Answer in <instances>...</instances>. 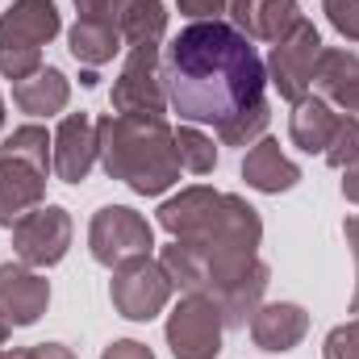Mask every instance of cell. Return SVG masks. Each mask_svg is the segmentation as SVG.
I'll return each mask as SVG.
<instances>
[{
	"label": "cell",
	"instance_id": "f546056e",
	"mask_svg": "<svg viewBox=\"0 0 359 359\" xmlns=\"http://www.w3.org/2000/svg\"><path fill=\"white\" fill-rule=\"evenodd\" d=\"M100 359H155L151 347H142V343H134V339H121V343H113V347H104V355Z\"/></svg>",
	"mask_w": 359,
	"mask_h": 359
},
{
	"label": "cell",
	"instance_id": "d590c367",
	"mask_svg": "<svg viewBox=\"0 0 359 359\" xmlns=\"http://www.w3.org/2000/svg\"><path fill=\"white\" fill-rule=\"evenodd\" d=\"M351 313H359V280H355V297H351Z\"/></svg>",
	"mask_w": 359,
	"mask_h": 359
},
{
	"label": "cell",
	"instance_id": "8fae6325",
	"mask_svg": "<svg viewBox=\"0 0 359 359\" xmlns=\"http://www.w3.org/2000/svg\"><path fill=\"white\" fill-rule=\"evenodd\" d=\"M113 109L117 113H155L163 117L168 109V92H163V63H159V46H134L130 59L121 63L117 80H113Z\"/></svg>",
	"mask_w": 359,
	"mask_h": 359
},
{
	"label": "cell",
	"instance_id": "8d00e7d4",
	"mask_svg": "<svg viewBox=\"0 0 359 359\" xmlns=\"http://www.w3.org/2000/svg\"><path fill=\"white\" fill-rule=\"evenodd\" d=\"M0 126H4V100H0Z\"/></svg>",
	"mask_w": 359,
	"mask_h": 359
},
{
	"label": "cell",
	"instance_id": "6da1fadb",
	"mask_svg": "<svg viewBox=\"0 0 359 359\" xmlns=\"http://www.w3.org/2000/svg\"><path fill=\"white\" fill-rule=\"evenodd\" d=\"M268 67L247 34L230 21H192L168 42L163 92L168 109L188 126H230L268 104Z\"/></svg>",
	"mask_w": 359,
	"mask_h": 359
},
{
	"label": "cell",
	"instance_id": "d4e9b609",
	"mask_svg": "<svg viewBox=\"0 0 359 359\" xmlns=\"http://www.w3.org/2000/svg\"><path fill=\"white\" fill-rule=\"evenodd\" d=\"M330 168H351L359 159V117L351 113H339V126H334V138H330V147H326V155H322Z\"/></svg>",
	"mask_w": 359,
	"mask_h": 359
},
{
	"label": "cell",
	"instance_id": "ffe728a7",
	"mask_svg": "<svg viewBox=\"0 0 359 359\" xmlns=\"http://www.w3.org/2000/svg\"><path fill=\"white\" fill-rule=\"evenodd\" d=\"M113 21L126 38V46H159L168 34V8L163 0H113Z\"/></svg>",
	"mask_w": 359,
	"mask_h": 359
},
{
	"label": "cell",
	"instance_id": "83f0119b",
	"mask_svg": "<svg viewBox=\"0 0 359 359\" xmlns=\"http://www.w3.org/2000/svg\"><path fill=\"white\" fill-rule=\"evenodd\" d=\"M326 359H359V318L326 334Z\"/></svg>",
	"mask_w": 359,
	"mask_h": 359
},
{
	"label": "cell",
	"instance_id": "603a6c76",
	"mask_svg": "<svg viewBox=\"0 0 359 359\" xmlns=\"http://www.w3.org/2000/svg\"><path fill=\"white\" fill-rule=\"evenodd\" d=\"M50 147H55V138H50V134H46L42 126H21V130H13V134L4 138L0 155L25 159V163H34V168L50 172Z\"/></svg>",
	"mask_w": 359,
	"mask_h": 359
},
{
	"label": "cell",
	"instance_id": "7c38bea8",
	"mask_svg": "<svg viewBox=\"0 0 359 359\" xmlns=\"http://www.w3.org/2000/svg\"><path fill=\"white\" fill-rule=\"evenodd\" d=\"M50 305V280L38 276V268L0 264V313L8 326H34Z\"/></svg>",
	"mask_w": 359,
	"mask_h": 359
},
{
	"label": "cell",
	"instance_id": "9c48e42d",
	"mask_svg": "<svg viewBox=\"0 0 359 359\" xmlns=\"http://www.w3.org/2000/svg\"><path fill=\"white\" fill-rule=\"evenodd\" d=\"M226 318L209 297H184L168 318V347L176 359H213L222 351Z\"/></svg>",
	"mask_w": 359,
	"mask_h": 359
},
{
	"label": "cell",
	"instance_id": "1f68e13d",
	"mask_svg": "<svg viewBox=\"0 0 359 359\" xmlns=\"http://www.w3.org/2000/svg\"><path fill=\"white\" fill-rule=\"evenodd\" d=\"M34 359H76V355H72V347H63V343H38V347H34Z\"/></svg>",
	"mask_w": 359,
	"mask_h": 359
},
{
	"label": "cell",
	"instance_id": "ac0fdd59",
	"mask_svg": "<svg viewBox=\"0 0 359 359\" xmlns=\"http://www.w3.org/2000/svg\"><path fill=\"white\" fill-rule=\"evenodd\" d=\"M243 180H247L255 192H288V188H297L301 168L280 151L276 138H259V142L247 151V159H243Z\"/></svg>",
	"mask_w": 359,
	"mask_h": 359
},
{
	"label": "cell",
	"instance_id": "836d02e7",
	"mask_svg": "<svg viewBox=\"0 0 359 359\" xmlns=\"http://www.w3.org/2000/svg\"><path fill=\"white\" fill-rule=\"evenodd\" d=\"M0 359H34V351H21V347H13V351H0Z\"/></svg>",
	"mask_w": 359,
	"mask_h": 359
},
{
	"label": "cell",
	"instance_id": "4dcf8cb0",
	"mask_svg": "<svg viewBox=\"0 0 359 359\" xmlns=\"http://www.w3.org/2000/svg\"><path fill=\"white\" fill-rule=\"evenodd\" d=\"M343 196L359 205V159L351 163V168H343Z\"/></svg>",
	"mask_w": 359,
	"mask_h": 359
},
{
	"label": "cell",
	"instance_id": "8992f818",
	"mask_svg": "<svg viewBox=\"0 0 359 359\" xmlns=\"http://www.w3.org/2000/svg\"><path fill=\"white\" fill-rule=\"evenodd\" d=\"M88 247L100 268H121L130 259L151 255L155 234H151V222L142 213H134L130 205H104L88 226Z\"/></svg>",
	"mask_w": 359,
	"mask_h": 359
},
{
	"label": "cell",
	"instance_id": "30bf717a",
	"mask_svg": "<svg viewBox=\"0 0 359 359\" xmlns=\"http://www.w3.org/2000/svg\"><path fill=\"white\" fill-rule=\"evenodd\" d=\"M72 247V217L59 205H38L13 226V251L25 268H55Z\"/></svg>",
	"mask_w": 359,
	"mask_h": 359
},
{
	"label": "cell",
	"instance_id": "cb8c5ba5",
	"mask_svg": "<svg viewBox=\"0 0 359 359\" xmlns=\"http://www.w3.org/2000/svg\"><path fill=\"white\" fill-rule=\"evenodd\" d=\"M176 151H180V168L192 172V176H209L217 168V147L196 126H180L176 130Z\"/></svg>",
	"mask_w": 359,
	"mask_h": 359
},
{
	"label": "cell",
	"instance_id": "484cf974",
	"mask_svg": "<svg viewBox=\"0 0 359 359\" xmlns=\"http://www.w3.org/2000/svg\"><path fill=\"white\" fill-rule=\"evenodd\" d=\"M271 113L268 104H259V109H251V113H243L238 121H230V126H222L217 130V138H222V147H251V142H259L264 138V130H268Z\"/></svg>",
	"mask_w": 359,
	"mask_h": 359
},
{
	"label": "cell",
	"instance_id": "3957f363",
	"mask_svg": "<svg viewBox=\"0 0 359 359\" xmlns=\"http://www.w3.org/2000/svg\"><path fill=\"white\" fill-rule=\"evenodd\" d=\"M159 264L172 276L176 288L192 292V297H209L222 309L226 330L247 326L264 301V288H268V264H259V255L196 251V247H184L172 238V247H163Z\"/></svg>",
	"mask_w": 359,
	"mask_h": 359
},
{
	"label": "cell",
	"instance_id": "4fadbf2b",
	"mask_svg": "<svg viewBox=\"0 0 359 359\" xmlns=\"http://www.w3.org/2000/svg\"><path fill=\"white\" fill-rule=\"evenodd\" d=\"M100 151H96V126H92L88 113H67L59 134H55V147H50V168L63 184H84L88 172L96 168Z\"/></svg>",
	"mask_w": 359,
	"mask_h": 359
},
{
	"label": "cell",
	"instance_id": "277c9868",
	"mask_svg": "<svg viewBox=\"0 0 359 359\" xmlns=\"http://www.w3.org/2000/svg\"><path fill=\"white\" fill-rule=\"evenodd\" d=\"M159 226L196 251H238V255H255L259 238H264V222L259 213L230 192H213V188H184L180 196L159 205Z\"/></svg>",
	"mask_w": 359,
	"mask_h": 359
},
{
	"label": "cell",
	"instance_id": "5b68a950",
	"mask_svg": "<svg viewBox=\"0 0 359 359\" xmlns=\"http://www.w3.org/2000/svg\"><path fill=\"white\" fill-rule=\"evenodd\" d=\"M63 29L55 0H13L0 17V76L21 84L42 72V46Z\"/></svg>",
	"mask_w": 359,
	"mask_h": 359
},
{
	"label": "cell",
	"instance_id": "d6a6232c",
	"mask_svg": "<svg viewBox=\"0 0 359 359\" xmlns=\"http://www.w3.org/2000/svg\"><path fill=\"white\" fill-rule=\"evenodd\" d=\"M343 234H347V247H351V255L359 259V213H355V217H347V226H343Z\"/></svg>",
	"mask_w": 359,
	"mask_h": 359
},
{
	"label": "cell",
	"instance_id": "d6986e66",
	"mask_svg": "<svg viewBox=\"0 0 359 359\" xmlns=\"http://www.w3.org/2000/svg\"><path fill=\"white\" fill-rule=\"evenodd\" d=\"M334 126H339V113L322 100V96H305L292 104V117H288V138L292 147H301L305 155H326L330 138H334Z\"/></svg>",
	"mask_w": 359,
	"mask_h": 359
},
{
	"label": "cell",
	"instance_id": "9a60e30c",
	"mask_svg": "<svg viewBox=\"0 0 359 359\" xmlns=\"http://www.w3.org/2000/svg\"><path fill=\"white\" fill-rule=\"evenodd\" d=\"M230 25L238 34H247L251 42H280L297 29L301 21V4L297 0H230Z\"/></svg>",
	"mask_w": 359,
	"mask_h": 359
},
{
	"label": "cell",
	"instance_id": "e575fe53",
	"mask_svg": "<svg viewBox=\"0 0 359 359\" xmlns=\"http://www.w3.org/2000/svg\"><path fill=\"white\" fill-rule=\"evenodd\" d=\"M4 339H8V322H4V313H0V351H4Z\"/></svg>",
	"mask_w": 359,
	"mask_h": 359
},
{
	"label": "cell",
	"instance_id": "2e32d148",
	"mask_svg": "<svg viewBox=\"0 0 359 359\" xmlns=\"http://www.w3.org/2000/svg\"><path fill=\"white\" fill-rule=\"evenodd\" d=\"M309 330V313L292 301H276V305H259L251 313V339L259 351H292Z\"/></svg>",
	"mask_w": 359,
	"mask_h": 359
},
{
	"label": "cell",
	"instance_id": "5bb4252c",
	"mask_svg": "<svg viewBox=\"0 0 359 359\" xmlns=\"http://www.w3.org/2000/svg\"><path fill=\"white\" fill-rule=\"evenodd\" d=\"M42 201H46V172L25 163V159L0 155V226L13 230Z\"/></svg>",
	"mask_w": 359,
	"mask_h": 359
},
{
	"label": "cell",
	"instance_id": "7a4b0ae2",
	"mask_svg": "<svg viewBox=\"0 0 359 359\" xmlns=\"http://www.w3.org/2000/svg\"><path fill=\"white\" fill-rule=\"evenodd\" d=\"M100 168L113 180L130 184L138 196H159L180 184L176 130L155 113H109L96 121Z\"/></svg>",
	"mask_w": 359,
	"mask_h": 359
},
{
	"label": "cell",
	"instance_id": "4316f807",
	"mask_svg": "<svg viewBox=\"0 0 359 359\" xmlns=\"http://www.w3.org/2000/svg\"><path fill=\"white\" fill-rule=\"evenodd\" d=\"M326 17L343 38L359 42V0H326Z\"/></svg>",
	"mask_w": 359,
	"mask_h": 359
},
{
	"label": "cell",
	"instance_id": "ba28073f",
	"mask_svg": "<svg viewBox=\"0 0 359 359\" xmlns=\"http://www.w3.org/2000/svg\"><path fill=\"white\" fill-rule=\"evenodd\" d=\"M172 276L163 271L159 259L142 255V259H130L121 268H113V284H109V297H113V309L130 322H151L155 313H163L168 297H172Z\"/></svg>",
	"mask_w": 359,
	"mask_h": 359
},
{
	"label": "cell",
	"instance_id": "52a82bcc",
	"mask_svg": "<svg viewBox=\"0 0 359 359\" xmlns=\"http://www.w3.org/2000/svg\"><path fill=\"white\" fill-rule=\"evenodd\" d=\"M326 46H322V34H318V25L313 21H297V29L288 34V38H280L276 46H271L268 55V80L276 84V92L288 100V104H297V100H305L309 88H313V67H318V55H322Z\"/></svg>",
	"mask_w": 359,
	"mask_h": 359
},
{
	"label": "cell",
	"instance_id": "e0dca14e",
	"mask_svg": "<svg viewBox=\"0 0 359 359\" xmlns=\"http://www.w3.org/2000/svg\"><path fill=\"white\" fill-rule=\"evenodd\" d=\"M313 88L326 104H339L343 113H359V55L351 50H322L313 67Z\"/></svg>",
	"mask_w": 359,
	"mask_h": 359
},
{
	"label": "cell",
	"instance_id": "7402d4cb",
	"mask_svg": "<svg viewBox=\"0 0 359 359\" xmlns=\"http://www.w3.org/2000/svg\"><path fill=\"white\" fill-rule=\"evenodd\" d=\"M13 100H17V109L29 113V117H50V113H63V109H67L72 84H67V76H63L59 67H42L38 76L13 84Z\"/></svg>",
	"mask_w": 359,
	"mask_h": 359
},
{
	"label": "cell",
	"instance_id": "44dd1931",
	"mask_svg": "<svg viewBox=\"0 0 359 359\" xmlns=\"http://www.w3.org/2000/svg\"><path fill=\"white\" fill-rule=\"evenodd\" d=\"M121 46H126L121 29H117L113 21H104V17H80V21L72 25V34H67V50H72L76 63H84L88 72L113 63V55H117Z\"/></svg>",
	"mask_w": 359,
	"mask_h": 359
},
{
	"label": "cell",
	"instance_id": "f1b7e54d",
	"mask_svg": "<svg viewBox=\"0 0 359 359\" xmlns=\"http://www.w3.org/2000/svg\"><path fill=\"white\" fill-rule=\"evenodd\" d=\"M180 13L196 21H222V13H230V0H180Z\"/></svg>",
	"mask_w": 359,
	"mask_h": 359
}]
</instances>
